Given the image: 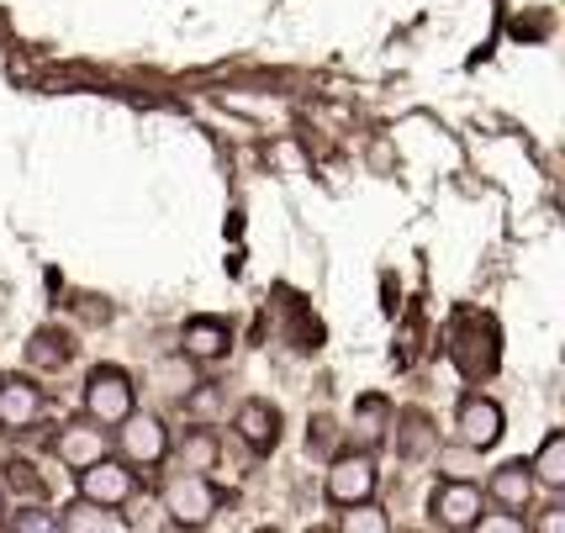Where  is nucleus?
<instances>
[{"label":"nucleus","instance_id":"obj_1","mask_svg":"<svg viewBox=\"0 0 565 533\" xmlns=\"http://www.w3.org/2000/svg\"><path fill=\"white\" fill-rule=\"evenodd\" d=\"M164 508H170L174 523H206L212 512L222 508V491L201 470H180L170 486H164Z\"/></svg>","mask_w":565,"mask_h":533},{"label":"nucleus","instance_id":"obj_2","mask_svg":"<svg viewBox=\"0 0 565 533\" xmlns=\"http://www.w3.org/2000/svg\"><path fill=\"white\" fill-rule=\"evenodd\" d=\"M85 407H90V417H96L100 428H117V423L132 413V381H127L122 370H111V364L90 370V381H85Z\"/></svg>","mask_w":565,"mask_h":533},{"label":"nucleus","instance_id":"obj_3","mask_svg":"<svg viewBox=\"0 0 565 533\" xmlns=\"http://www.w3.org/2000/svg\"><path fill=\"white\" fill-rule=\"evenodd\" d=\"M449 354H455V364L466 370L470 381L476 375H492L497 370V333L492 322H481V317H460V328H455V343H449Z\"/></svg>","mask_w":565,"mask_h":533},{"label":"nucleus","instance_id":"obj_4","mask_svg":"<svg viewBox=\"0 0 565 533\" xmlns=\"http://www.w3.org/2000/svg\"><path fill=\"white\" fill-rule=\"evenodd\" d=\"M455 434H460L466 449H492L502 438V407L487 402V396H466L460 413H455Z\"/></svg>","mask_w":565,"mask_h":533},{"label":"nucleus","instance_id":"obj_5","mask_svg":"<svg viewBox=\"0 0 565 533\" xmlns=\"http://www.w3.org/2000/svg\"><path fill=\"white\" fill-rule=\"evenodd\" d=\"M370 491H375V460L370 455H344V460H333L328 470V502H370Z\"/></svg>","mask_w":565,"mask_h":533},{"label":"nucleus","instance_id":"obj_6","mask_svg":"<svg viewBox=\"0 0 565 533\" xmlns=\"http://www.w3.org/2000/svg\"><path fill=\"white\" fill-rule=\"evenodd\" d=\"M79 497L106 502V508H122L127 497H132V470H122L117 460L85 465V470H79Z\"/></svg>","mask_w":565,"mask_h":533},{"label":"nucleus","instance_id":"obj_7","mask_svg":"<svg viewBox=\"0 0 565 533\" xmlns=\"http://www.w3.org/2000/svg\"><path fill=\"white\" fill-rule=\"evenodd\" d=\"M117 428H122V455L132 465H159L164 460L170 438H164V423H159V417H132L127 413Z\"/></svg>","mask_w":565,"mask_h":533},{"label":"nucleus","instance_id":"obj_8","mask_svg":"<svg viewBox=\"0 0 565 533\" xmlns=\"http://www.w3.org/2000/svg\"><path fill=\"white\" fill-rule=\"evenodd\" d=\"M476 518H481V491L470 481H455L434 491V523L439 529H476Z\"/></svg>","mask_w":565,"mask_h":533},{"label":"nucleus","instance_id":"obj_9","mask_svg":"<svg viewBox=\"0 0 565 533\" xmlns=\"http://www.w3.org/2000/svg\"><path fill=\"white\" fill-rule=\"evenodd\" d=\"M233 428L244 438L248 449H259V455H270L275 444H280V413H275L270 402H244L238 417H233Z\"/></svg>","mask_w":565,"mask_h":533},{"label":"nucleus","instance_id":"obj_10","mask_svg":"<svg viewBox=\"0 0 565 533\" xmlns=\"http://www.w3.org/2000/svg\"><path fill=\"white\" fill-rule=\"evenodd\" d=\"M58 460L70 465V470H85V465L106 460V434H100V423H74V428H64L58 434Z\"/></svg>","mask_w":565,"mask_h":533},{"label":"nucleus","instance_id":"obj_11","mask_svg":"<svg viewBox=\"0 0 565 533\" xmlns=\"http://www.w3.org/2000/svg\"><path fill=\"white\" fill-rule=\"evenodd\" d=\"M64 533H122L127 523L117 518V512L106 508V502H90V497H79V502H70V508L53 518Z\"/></svg>","mask_w":565,"mask_h":533},{"label":"nucleus","instance_id":"obj_12","mask_svg":"<svg viewBox=\"0 0 565 533\" xmlns=\"http://www.w3.org/2000/svg\"><path fill=\"white\" fill-rule=\"evenodd\" d=\"M43 413V396L32 381H0V428H26Z\"/></svg>","mask_w":565,"mask_h":533},{"label":"nucleus","instance_id":"obj_13","mask_svg":"<svg viewBox=\"0 0 565 533\" xmlns=\"http://www.w3.org/2000/svg\"><path fill=\"white\" fill-rule=\"evenodd\" d=\"M185 360H222L227 354V343H233V333H227V322H212V317H196V322H185Z\"/></svg>","mask_w":565,"mask_h":533},{"label":"nucleus","instance_id":"obj_14","mask_svg":"<svg viewBox=\"0 0 565 533\" xmlns=\"http://www.w3.org/2000/svg\"><path fill=\"white\" fill-rule=\"evenodd\" d=\"M492 497L502 502V508L523 512V508H529V497H534V470H529L523 460H513V465H502V470H492Z\"/></svg>","mask_w":565,"mask_h":533},{"label":"nucleus","instance_id":"obj_15","mask_svg":"<svg viewBox=\"0 0 565 533\" xmlns=\"http://www.w3.org/2000/svg\"><path fill=\"white\" fill-rule=\"evenodd\" d=\"M529 470H534V481H540V486L561 491V486H565V434H550V438H544L540 455H534V465H529Z\"/></svg>","mask_w":565,"mask_h":533},{"label":"nucleus","instance_id":"obj_16","mask_svg":"<svg viewBox=\"0 0 565 533\" xmlns=\"http://www.w3.org/2000/svg\"><path fill=\"white\" fill-rule=\"evenodd\" d=\"M381 434H386V402H381V396H365L360 413H354V438H360V444H375Z\"/></svg>","mask_w":565,"mask_h":533},{"label":"nucleus","instance_id":"obj_17","mask_svg":"<svg viewBox=\"0 0 565 533\" xmlns=\"http://www.w3.org/2000/svg\"><path fill=\"white\" fill-rule=\"evenodd\" d=\"M26 360L43 364V370H53V364L70 360V339H64V333H38V339H32V349H26Z\"/></svg>","mask_w":565,"mask_h":533},{"label":"nucleus","instance_id":"obj_18","mask_svg":"<svg viewBox=\"0 0 565 533\" xmlns=\"http://www.w3.org/2000/svg\"><path fill=\"white\" fill-rule=\"evenodd\" d=\"M344 529L349 533H386V529H392V518H386L381 508H370V502H349Z\"/></svg>","mask_w":565,"mask_h":533},{"label":"nucleus","instance_id":"obj_19","mask_svg":"<svg viewBox=\"0 0 565 533\" xmlns=\"http://www.w3.org/2000/svg\"><path fill=\"white\" fill-rule=\"evenodd\" d=\"M180 465H185V470H212V465H217V444H212V434H191V438H185Z\"/></svg>","mask_w":565,"mask_h":533},{"label":"nucleus","instance_id":"obj_20","mask_svg":"<svg viewBox=\"0 0 565 533\" xmlns=\"http://www.w3.org/2000/svg\"><path fill=\"white\" fill-rule=\"evenodd\" d=\"M6 486H11V491H22V497H43V481H38V476H32V465H22V460L6 465Z\"/></svg>","mask_w":565,"mask_h":533},{"label":"nucleus","instance_id":"obj_21","mask_svg":"<svg viewBox=\"0 0 565 533\" xmlns=\"http://www.w3.org/2000/svg\"><path fill=\"white\" fill-rule=\"evenodd\" d=\"M17 529H22V533H49V529H58V523H53V518H43V512H22V518H17Z\"/></svg>","mask_w":565,"mask_h":533},{"label":"nucleus","instance_id":"obj_22","mask_svg":"<svg viewBox=\"0 0 565 533\" xmlns=\"http://www.w3.org/2000/svg\"><path fill=\"white\" fill-rule=\"evenodd\" d=\"M428 449V434H423V417H413L407 423V455H423Z\"/></svg>","mask_w":565,"mask_h":533},{"label":"nucleus","instance_id":"obj_23","mask_svg":"<svg viewBox=\"0 0 565 533\" xmlns=\"http://www.w3.org/2000/svg\"><path fill=\"white\" fill-rule=\"evenodd\" d=\"M481 523V533H513V529H523V518H476Z\"/></svg>","mask_w":565,"mask_h":533},{"label":"nucleus","instance_id":"obj_24","mask_svg":"<svg viewBox=\"0 0 565 533\" xmlns=\"http://www.w3.org/2000/svg\"><path fill=\"white\" fill-rule=\"evenodd\" d=\"M0 523H6V502H0Z\"/></svg>","mask_w":565,"mask_h":533}]
</instances>
